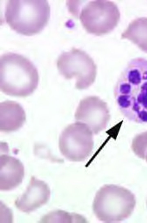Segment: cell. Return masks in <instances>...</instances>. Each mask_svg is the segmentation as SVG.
Returning <instances> with one entry per match:
<instances>
[{
	"label": "cell",
	"instance_id": "4fadbf2b",
	"mask_svg": "<svg viewBox=\"0 0 147 223\" xmlns=\"http://www.w3.org/2000/svg\"><path fill=\"white\" fill-rule=\"evenodd\" d=\"M131 148L134 153L147 162V131L136 135L132 140Z\"/></svg>",
	"mask_w": 147,
	"mask_h": 223
},
{
	"label": "cell",
	"instance_id": "7c38bea8",
	"mask_svg": "<svg viewBox=\"0 0 147 223\" xmlns=\"http://www.w3.org/2000/svg\"><path fill=\"white\" fill-rule=\"evenodd\" d=\"M121 38L131 40L147 53V18L133 20L122 34Z\"/></svg>",
	"mask_w": 147,
	"mask_h": 223
},
{
	"label": "cell",
	"instance_id": "8992f818",
	"mask_svg": "<svg viewBox=\"0 0 147 223\" xmlns=\"http://www.w3.org/2000/svg\"><path fill=\"white\" fill-rule=\"evenodd\" d=\"M79 18L87 32L100 36L110 32L117 26L120 13L114 2L95 0L89 2L82 8Z\"/></svg>",
	"mask_w": 147,
	"mask_h": 223
},
{
	"label": "cell",
	"instance_id": "30bf717a",
	"mask_svg": "<svg viewBox=\"0 0 147 223\" xmlns=\"http://www.w3.org/2000/svg\"><path fill=\"white\" fill-rule=\"evenodd\" d=\"M24 167L18 159L7 155L0 156V190L8 191L18 186L22 182Z\"/></svg>",
	"mask_w": 147,
	"mask_h": 223
},
{
	"label": "cell",
	"instance_id": "6da1fadb",
	"mask_svg": "<svg viewBox=\"0 0 147 223\" xmlns=\"http://www.w3.org/2000/svg\"><path fill=\"white\" fill-rule=\"evenodd\" d=\"M114 95L122 114L129 120L147 123V59L130 60L121 72Z\"/></svg>",
	"mask_w": 147,
	"mask_h": 223
},
{
	"label": "cell",
	"instance_id": "52a82bcc",
	"mask_svg": "<svg viewBox=\"0 0 147 223\" xmlns=\"http://www.w3.org/2000/svg\"><path fill=\"white\" fill-rule=\"evenodd\" d=\"M93 133L86 125L76 121L66 127L59 136V146L62 155L74 162L84 161L94 147Z\"/></svg>",
	"mask_w": 147,
	"mask_h": 223
},
{
	"label": "cell",
	"instance_id": "5b68a950",
	"mask_svg": "<svg viewBox=\"0 0 147 223\" xmlns=\"http://www.w3.org/2000/svg\"><path fill=\"white\" fill-rule=\"evenodd\" d=\"M57 66L60 74L66 79H76L75 88L87 89L94 82L97 66L92 59L85 52L73 48L58 57Z\"/></svg>",
	"mask_w": 147,
	"mask_h": 223
},
{
	"label": "cell",
	"instance_id": "ba28073f",
	"mask_svg": "<svg viewBox=\"0 0 147 223\" xmlns=\"http://www.w3.org/2000/svg\"><path fill=\"white\" fill-rule=\"evenodd\" d=\"M76 121L87 125L94 134L106 127L110 119L106 102L96 96H89L80 100L75 112Z\"/></svg>",
	"mask_w": 147,
	"mask_h": 223
},
{
	"label": "cell",
	"instance_id": "277c9868",
	"mask_svg": "<svg viewBox=\"0 0 147 223\" xmlns=\"http://www.w3.org/2000/svg\"><path fill=\"white\" fill-rule=\"evenodd\" d=\"M136 204L135 196L128 189L114 185H106L97 192L92 209L100 221L117 222L129 217Z\"/></svg>",
	"mask_w": 147,
	"mask_h": 223
},
{
	"label": "cell",
	"instance_id": "9c48e42d",
	"mask_svg": "<svg viewBox=\"0 0 147 223\" xmlns=\"http://www.w3.org/2000/svg\"><path fill=\"white\" fill-rule=\"evenodd\" d=\"M50 193L46 183L32 176L25 192L16 200L15 205L23 212L32 211L47 203Z\"/></svg>",
	"mask_w": 147,
	"mask_h": 223
},
{
	"label": "cell",
	"instance_id": "7a4b0ae2",
	"mask_svg": "<svg viewBox=\"0 0 147 223\" xmlns=\"http://www.w3.org/2000/svg\"><path fill=\"white\" fill-rule=\"evenodd\" d=\"M37 70L29 59L11 52L0 58V90L10 96L25 97L32 94L37 87Z\"/></svg>",
	"mask_w": 147,
	"mask_h": 223
},
{
	"label": "cell",
	"instance_id": "3957f363",
	"mask_svg": "<svg viewBox=\"0 0 147 223\" xmlns=\"http://www.w3.org/2000/svg\"><path fill=\"white\" fill-rule=\"evenodd\" d=\"M50 12L46 0H9L5 4V18L12 29L30 36L40 32L46 25Z\"/></svg>",
	"mask_w": 147,
	"mask_h": 223
},
{
	"label": "cell",
	"instance_id": "8fae6325",
	"mask_svg": "<svg viewBox=\"0 0 147 223\" xmlns=\"http://www.w3.org/2000/svg\"><path fill=\"white\" fill-rule=\"evenodd\" d=\"M26 120L25 112L22 106L14 101L6 100L0 104V131L9 132L16 131Z\"/></svg>",
	"mask_w": 147,
	"mask_h": 223
}]
</instances>
